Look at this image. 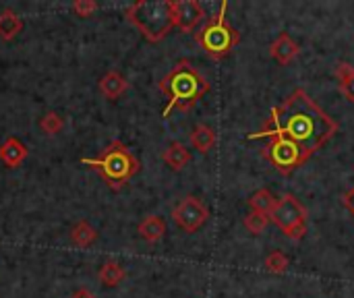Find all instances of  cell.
<instances>
[{"label": "cell", "mask_w": 354, "mask_h": 298, "mask_svg": "<svg viewBox=\"0 0 354 298\" xmlns=\"http://www.w3.org/2000/svg\"><path fill=\"white\" fill-rule=\"evenodd\" d=\"M338 133V122L315 104V100L305 89H295L282 106L272 108L259 133H251L249 139H270L278 137L292 145L301 158L311 160L334 135Z\"/></svg>", "instance_id": "cell-1"}, {"label": "cell", "mask_w": 354, "mask_h": 298, "mask_svg": "<svg viewBox=\"0 0 354 298\" xmlns=\"http://www.w3.org/2000/svg\"><path fill=\"white\" fill-rule=\"evenodd\" d=\"M158 87L168 100L164 110H162L164 118L170 116L172 110L189 112L209 91L207 79L189 60L176 62L172 66V71L158 83Z\"/></svg>", "instance_id": "cell-2"}, {"label": "cell", "mask_w": 354, "mask_h": 298, "mask_svg": "<svg viewBox=\"0 0 354 298\" xmlns=\"http://www.w3.org/2000/svg\"><path fill=\"white\" fill-rule=\"evenodd\" d=\"M83 166L93 168L95 172H100V176L104 178V183L112 189V191H120L139 170L141 164L139 160L133 156V151L120 143V141H112L100 158H81L79 160Z\"/></svg>", "instance_id": "cell-3"}, {"label": "cell", "mask_w": 354, "mask_h": 298, "mask_svg": "<svg viewBox=\"0 0 354 298\" xmlns=\"http://www.w3.org/2000/svg\"><path fill=\"white\" fill-rule=\"evenodd\" d=\"M127 19L151 44L162 41L174 27V12L170 0H141L127 8Z\"/></svg>", "instance_id": "cell-4"}, {"label": "cell", "mask_w": 354, "mask_h": 298, "mask_svg": "<svg viewBox=\"0 0 354 298\" xmlns=\"http://www.w3.org/2000/svg\"><path fill=\"white\" fill-rule=\"evenodd\" d=\"M228 2L220 4V10L195 33V41L205 50V54L214 60L226 58L241 41V33L226 19Z\"/></svg>", "instance_id": "cell-5"}, {"label": "cell", "mask_w": 354, "mask_h": 298, "mask_svg": "<svg viewBox=\"0 0 354 298\" xmlns=\"http://www.w3.org/2000/svg\"><path fill=\"white\" fill-rule=\"evenodd\" d=\"M270 222H274L284 232L286 239L303 241V236L307 234V226H309V212L295 195L284 193L276 201V207L270 214Z\"/></svg>", "instance_id": "cell-6"}, {"label": "cell", "mask_w": 354, "mask_h": 298, "mask_svg": "<svg viewBox=\"0 0 354 298\" xmlns=\"http://www.w3.org/2000/svg\"><path fill=\"white\" fill-rule=\"evenodd\" d=\"M172 220H174V224H176L180 230L193 234V232H197V230L209 220V209H207V205H205L199 197L187 195V197L172 209Z\"/></svg>", "instance_id": "cell-7"}, {"label": "cell", "mask_w": 354, "mask_h": 298, "mask_svg": "<svg viewBox=\"0 0 354 298\" xmlns=\"http://www.w3.org/2000/svg\"><path fill=\"white\" fill-rule=\"evenodd\" d=\"M172 12H174V27H178L183 33L195 31V27L205 17V10L197 0H174Z\"/></svg>", "instance_id": "cell-8"}, {"label": "cell", "mask_w": 354, "mask_h": 298, "mask_svg": "<svg viewBox=\"0 0 354 298\" xmlns=\"http://www.w3.org/2000/svg\"><path fill=\"white\" fill-rule=\"evenodd\" d=\"M270 54H272V58L278 60L282 66H288V64L301 54V46H299L286 31H282V33L274 39V44L270 46Z\"/></svg>", "instance_id": "cell-9"}, {"label": "cell", "mask_w": 354, "mask_h": 298, "mask_svg": "<svg viewBox=\"0 0 354 298\" xmlns=\"http://www.w3.org/2000/svg\"><path fill=\"white\" fill-rule=\"evenodd\" d=\"M29 156V149L25 147V143L17 137H8L2 145H0V160L8 166V168H17L21 166Z\"/></svg>", "instance_id": "cell-10"}, {"label": "cell", "mask_w": 354, "mask_h": 298, "mask_svg": "<svg viewBox=\"0 0 354 298\" xmlns=\"http://www.w3.org/2000/svg\"><path fill=\"white\" fill-rule=\"evenodd\" d=\"M97 89L104 97L108 100H118L120 95H124V91L129 89V81L118 73V71H108L100 83H97Z\"/></svg>", "instance_id": "cell-11"}, {"label": "cell", "mask_w": 354, "mask_h": 298, "mask_svg": "<svg viewBox=\"0 0 354 298\" xmlns=\"http://www.w3.org/2000/svg\"><path fill=\"white\" fill-rule=\"evenodd\" d=\"M162 160L166 162V166L174 172H180L183 168H187L191 164V151L187 149V145H183L180 141L170 143L164 151H162Z\"/></svg>", "instance_id": "cell-12"}, {"label": "cell", "mask_w": 354, "mask_h": 298, "mask_svg": "<svg viewBox=\"0 0 354 298\" xmlns=\"http://www.w3.org/2000/svg\"><path fill=\"white\" fill-rule=\"evenodd\" d=\"M137 232L141 234L143 241H147V243H158V241L164 239V234L168 232V228H166V222H164L160 216H147L145 220H141Z\"/></svg>", "instance_id": "cell-13"}, {"label": "cell", "mask_w": 354, "mask_h": 298, "mask_svg": "<svg viewBox=\"0 0 354 298\" xmlns=\"http://www.w3.org/2000/svg\"><path fill=\"white\" fill-rule=\"evenodd\" d=\"M216 141H218V135L209 124H197L191 133V145L199 153H207L209 149H214Z\"/></svg>", "instance_id": "cell-14"}, {"label": "cell", "mask_w": 354, "mask_h": 298, "mask_svg": "<svg viewBox=\"0 0 354 298\" xmlns=\"http://www.w3.org/2000/svg\"><path fill=\"white\" fill-rule=\"evenodd\" d=\"M21 29H23V19L12 8H4L0 12V39L10 41L21 33Z\"/></svg>", "instance_id": "cell-15"}, {"label": "cell", "mask_w": 354, "mask_h": 298, "mask_svg": "<svg viewBox=\"0 0 354 298\" xmlns=\"http://www.w3.org/2000/svg\"><path fill=\"white\" fill-rule=\"evenodd\" d=\"M336 79H338V87H340V93L354 104V66L351 62H338L336 64V71H334Z\"/></svg>", "instance_id": "cell-16"}, {"label": "cell", "mask_w": 354, "mask_h": 298, "mask_svg": "<svg viewBox=\"0 0 354 298\" xmlns=\"http://www.w3.org/2000/svg\"><path fill=\"white\" fill-rule=\"evenodd\" d=\"M71 241H73L75 247L87 249V247H91L97 241V230L87 220H81V222H77L71 228Z\"/></svg>", "instance_id": "cell-17"}, {"label": "cell", "mask_w": 354, "mask_h": 298, "mask_svg": "<svg viewBox=\"0 0 354 298\" xmlns=\"http://www.w3.org/2000/svg\"><path fill=\"white\" fill-rule=\"evenodd\" d=\"M97 278H100V282H102L104 286L114 288V286H118V284L127 278V272L122 270L120 263H116V261H106V263L102 266Z\"/></svg>", "instance_id": "cell-18"}, {"label": "cell", "mask_w": 354, "mask_h": 298, "mask_svg": "<svg viewBox=\"0 0 354 298\" xmlns=\"http://www.w3.org/2000/svg\"><path fill=\"white\" fill-rule=\"evenodd\" d=\"M276 197L268 191V189H259L257 193H253L251 197H249V207H251V212H255V214H266V216H270L272 214V209L276 207Z\"/></svg>", "instance_id": "cell-19"}, {"label": "cell", "mask_w": 354, "mask_h": 298, "mask_svg": "<svg viewBox=\"0 0 354 298\" xmlns=\"http://www.w3.org/2000/svg\"><path fill=\"white\" fill-rule=\"evenodd\" d=\"M243 224H245V228H247L251 234L259 236V234H263V232H266V228H268V224H270V216L251 212V214H247V216H245Z\"/></svg>", "instance_id": "cell-20"}, {"label": "cell", "mask_w": 354, "mask_h": 298, "mask_svg": "<svg viewBox=\"0 0 354 298\" xmlns=\"http://www.w3.org/2000/svg\"><path fill=\"white\" fill-rule=\"evenodd\" d=\"M62 127H64V120H62V116L58 112H48L39 120V129L46 135H58L62 131Z\"/></svg>", "instance_id": "cell-21"}, {"label": "cell", "mask_w": 354, "mask_h": 298, "mask_svg": "<svg viewBox=\"0 0 354 298\" xmlns=\"http://www.w3.org/2000/svg\"><path fill=\"white\" fill-rule=\"evenodd\" d=\"M263 266H266V270L270 274H284L290 263H288V257L282 251H274V253H270L266 257V263Z\"/></svg>", "instance_id": "cell-22"}, {"label": "cell", "mask_w": 354, "mask_h": 298, "mask_svg": "<svg viewBox=\"0 0 354 298\" xmlns=\"http://www.w3.org/2000/svg\"><path fill=\"white\" fill-rule=\"evenodd\" d=\"M73 10L79 15V17H91L95 10H97V4L93 0H77L73 4Z\"/></svg>", "instance_id": "cell-23"}, {"label": "cell", "mask_w": 354, "mask_h": 298, "mask_svg": "<svg viewBox=\"0 0 354 298\" xmlns=\"http://www.w3.org/2000/svg\"><path fill=\"white\" fill-rule=\"evenodd\" d=\"M342 205H344V207H346V209H348V212L354 216V185L348 189V191H346V193H344V195H342Z\"/></svg>", "instance_id": "cell-24"}, {"label": "cell", "mask_w": 354, "mask_h": 298, "mask_svg": "<svg viewBox=\"0 0 354 298\" xmlns=\"http://www.w3.org/2000/svg\"><path fill=\"white\" fill-rule=\"evenodd\" d=\"M71 298H95V295H93L89 288H85V286H83V288H77V290L71 295Z\"/></svg>", "instance_id": "cell-25"}]
</instances>
